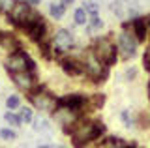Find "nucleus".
<instances>
[{"instance_id":"nucleus-19","label":"nucleus","mask_w":150,"mask_h":148,"mask_svg":"<svg viewBox=\"0 0 150 148\" xmlns=\"http://www.w3.org/2000/svg\"><path fill=\"white\" fill-rule=\"evenodd\" d=\"M101 28H103V21L100 19V15H92L90 25H88V34H92L94 30H101Z\"/></svg>"},{"instance_id":"nucleus-23","label":"nucleus","mask_w":150,"mask_h":148,"mask_svg":"<svg viewBox=\"0 0 150 148\" xmlns=\"http://www.w3.org/2000/svg\"><path fill=\"white\" fill-rule=\"evenodd\" d=\"M83 8L88 11V15H98V11H100V4H96V2H92V0H86V2L83 4Z\"/></svg>"},{"instance_id":"nucleus-15","label":"nucleus","mask_w":150,"mask_h":148,"mask_svg":"<svg viewBox=\"0 0 150 148\" xmlns=\"http://www.w3.org/2000/svg\"><path fill=\"white\" fill-rule=\"evenodd\" d=\"M32 128H34V131H38V133H47L51 129L49 120L43 118V116H36L34 120H32Z\"/></svg>"},{"instance_id":"nucleus-37","label":"nucleus","mask_w":150,"mask_h":148,"mask_svg":"<svg viewBox=\"0 0 150 148\" xmlns=\"http://www.w3.org/2000/svg\"><path fill=\"white\" fill-rule=\"evenodd\" d=\"M92 2H96V4H101V0H92Z\"/></svg>"},{"instance_id":"nucleus-20","label":"nucleus","mask_w":150,"mask_h":148,"mask_svg":"<svg viewBox=\"0 0 150 148\" xmlns=\"http://www.w3.org/2000/svg\"><path fill=\"white\" fill-rule=\"evenodd\" d=\"M6 107H8L9 111L19 109V107H21V98H19V96H15V94L8 96V99H6Z\"/></svg>"},{"instance_id":"nucleus-28","label":"nucleus","mask_w":150,"mask_h":148,"mask_svg":"<svg viewBox=\"0 0 150 148\" xmlns=\"http://www.w3.org/2000/svg\"><path fill=\"white\" fill-rule=\"evenodd\" d=\"M139 122L143 124L141 128H148V126H150V122H148V116H146V114H139Z\"/></svg>"},{"instance_id":"nucleus-31","label":"nucleus","mask_w":150,"mask_h":148,"mask_svg":"<svg viewBox=\"0 0 150 148\" xmlns=\"http://www.w3.org/2000/svg\"><path fill=\"white\" fill-rule=\"evenodd\" d=\"M60 2H62V4H64V6H66V8H68V6H71V4L75 2V0H60Z\"/></svg>"},{"instance_id":"nucleus-5","label":"nucleus","mask_w":150,"mask_h":148,"mask_svg":"<svg viewBox=\"0 0 150 148\" xmlns=\"http://www.w3.org/2000/svg\"><path fill=\"white\" fill-rule=\"evenodd\" d=\"M137 43L139 39L135 38L133 32L128 30V26H126V30H122L118 34V54L122 56V60H129L135 56V53H137Z\"/></svg>"},{"instance_id":"nucleus-8","label":"nucleus","mask_w":150,"mask_h":148,"mask_svg":"<svg viewBox=\"0 0 150 148\" xmlns=\"http://www.w3.org/2000/svg\"><path fill=\"white\" fill-rule=\"evenodd\" d=\"M30 11H32V4L28 2V0L15 2L13 10L8 13V15H9V23H11L13 26H19V28H23V26H25V21L28 19V15H30Z\"/></svg>"},{"instance_id":"nucleus-1","label":"nucleus","mask_w":150,"mask_h":148,"mask_svg":"<svg viewBox=\"0 0 150 148\" xmlns=\"http://www.w3.org/2000/svg\"><path fill=\"white\" fill-rule=\"evenodd\" d=\"M105 133V126L101 122H86V120H79L71 133V141L75 148H84L88 142L100 139Z\"/></svg>"},{"instance_id":"nucleus-33","label":"nucleus","mask_w":150,"mask_h":148,"mask_svg":"<svg viewBox=\"0 0 150 148\" xmlns=\"http://www.w3.org/2000/svg\"><path fill=\"white\" fill-rule=\"evenodd\" d=\"M28 2H30V4H32V6H38V4H40V2H41V0H28Z\"/></svg>"},{"instance_id":"nucleus-32","label":"nucleus","mask_w":150,"mask_h":148,"mask_svg":"<svg viewBox=\"0 0 150 148\" xmlns=\"http://www.w3.org/2000/svg\"><path fill=\"white\" fill-rule=\"evenodd\" d=\"M4 38H6V32H2V30H0V43L4 41Z\"/></svg>"},{"instance_id":"nucleus-36","label":"nucleus","mask_w":150,"mask_h":148,"mask_svg":"<svg viewBox=\"0 0 150 148\" xmlns=\"http://www.w3.org/2000/svg\"><path fill=\"white\" fill-rule=\"evenodd\" d=\"M148 99H150V82H148Z\"/></svg>"},{"instance_id":"nucleus-38","label":"nucleus","mask_w":150,"mask_h":148,"mask_svg":"<svg viewBox=\"0 0 150 148\" xmlns=\"http://www.w3.org/2000/svg\"><path fill=\"white\" fill-rule=\"evenodd\" d=\"M56 148H66V146H56Z\"/></svg>"},{"instance_id":"nucleus-2","label":"nucleus","mask_w":150,"mask_h":148,"mask_svg":"<svg viewBox=\"0 0 150 148\" xmlns=\"http://www.w3.org/2000/svg\"><path fill=\"white\" fill-rule=\"evenodd\" d=\"M83 64H84V75H88L94 82H103L109 77V69H107V66L100 60V56L94 53V49L84 51Z\"/></svg>"},{"instance_id":"nucleus-10","label":"nucleus","mask_w":150,"mask_h":148,"mask_svg":"<svg viewBox=\"0 0 150 148\" xmlns=\"http://www.w3.org/2000/svg\"><path fill=\"white\" fill-rule=\"evenodd\" d=\"M9 77H11V81L15 82L19 90H25L30 94L36 88V79L32 75V71H15V73H9Z\"/></svg>"},{"instance_id":"nucleus-9","label":"nucleus","mask_w":150,"mask_h":148,"mask_svg":"<svg viewBox=\"0 0 150 148\" xmlns=\"http://www.w3.org/2000/svg\"><path fill=\"white\" fill-rule=\"evenodd\" d=\"M51 43H53V53H54V51H56V53H66V51H69L73 47L75 39H73V34L68 28H60V30L54 32Z\"/></svg>"},{"instance_id":"nucleus-21","label":"nucleus","mask_w":150,"mask_h":148,"mask_svg":"<svg viewBox=\"0 0 150 148\" xmlns=\"http://www.w3.org/2000/svg\"><path fill=\"white\" fill-rule=\"evenodd\" d=\"M4 120H6L9 126H21V124H23L21 116H19V114H13L11 111H8V113L4 114Z\"/></svg>"},{"instance_id":"nucleus-25","label":"nucleus","mask_w":150,"mask_h":148,"mask_svg":"<svg viewBox=\"0 0 150 148\" xmlns=\"http://www.w3.org/2000/svg\"><path fill=\"white\" fill-rule=\"evenodd\" d=\"M17 0H0V13H9Z\"/></svg>"},{"instance_id":"nucleus-17","label":"nucleus","mask_w":150,"mask_h":148,"mask_svg":"<svg viewBox=\"0 0 150 148\" xmlns=\"http://www.w3.org/2000/svg\"><path fill=\"white\" fill-rule=\"evenodd\" d=\"M49 13H51V17H54V19H62L64 13H66V6L62 2H53L49 6Z\"/></svg>"},{"instance_id":"nucleus-3","label":"nucleus","mask_w":150,"mask_h":148,"mask_svg":"<svg viewBox=\"0 0 150 148\" xmlns=\"http://www.w3.org/2000/svg\"><path fill=\"white\" fill-rule=\"evenodd\" d=\"M6 69L8 73H15V71H34L36 64L25 51H15L6 58Z\"/></svg>"},{"instance_id":"nucleus-11","label":"nucleus","mask_w":150,"mask_h":148,"mask_svg":"<svg viewBox=\"0 0 150 148\" xmlns=\"http://www.w3.org/2000/svg\"><path fill=\"white\" fill-rule=\"evenodd\" d=\"M60 66H62L64 73L69 77H81L84 75V64L83 60H77V58H64L60 60Z\"/></svg>"},{"instance_id":"nucleus-35","label":"nucleus","mask_w":150,"mask_h":148,"mask_svg":"<svg viewBox=\"0 0 150 148\" xmlns=\"http://www.w3.org/2000/svg\"><path fill=\"white\" fill-rule=\"evenodd\" d=\"M146 25H148V32H150V15L146 17Z\"/></svg>"},{"instance_id":"nucleus-18","label":"nucleus","mask_w":150,"mask_h":148,"mask_svg":"<svg viewBox=\"0 0 150 148\" xmlns=\"http://www.w3.org/2000/svg\"><path fill=\"white\" fill-rule=\"evenodd\" d=\"M73 21H75V25H86L88 21V11L84 10V8H77V10H75V13H73Z\"/></svg>"},{"instance_id":"nucleus-14","label":"nucleus","mask_w":150,"mask_h":148,"mask_svg":"<svg viewBox=\"0 0 150 148\" xmlns=\"http://www.w3.org/2000/svg\"><path fill=\"white\" fill-rule=\"evenodd\" d=\"M131 28H133V34H135V38L139 39V43L146 39V36H148L146 19H141V17H135V19H131Z\"/></svg>"},{"instance_id":"nucleus-22","label":"nucleus","mask_w":150,"mask_h":148,"mask_svg":"<svg viewBox=\"0 0 150 148\" xmlns=\"http://www.w3.org/2000/svg\"><path fill=\"white\" fill-rule=\"evenodd\" d=\"M19 116H21L23 122H32L34 120V114H32V109L30 107H19Z\"/></svg>"},{"instance_id":"nucleus-30","label":"nucleus","mask_w":150,"mask_h":148,"mask_svg":"<svg viewBox=\"0 0 150 148\" xmlns=\"http://www.w3.org/2000/svg\"><path fill=\"white\" fill-rule=\"evenodd\" d=\"M124 142V141H122ZM122 142H115V144H107L105 148H122Z\"/></svg>"},{"instance_id":"nucleus-26","label":"nucleus","mask_w":150,"mask_h":148,"mask_svg":"<svg viewBox=\"0 0 150 148\" xmlns=\"http://www.w3.org/2000/svg\"><path fill=\"white\" fill-rule=\"evenodd\" d=\"M90 103H92V107L100 109L101 105L105 103V96H103V94H94L92 98H90Z\"/></svg>"},{"instance_id":"nucleus-6","label":"nucleus","mask_w":150,"mask_h":148,"mask_svg":"<svg viewBox=\"0 0 150 148\" xmlns=\"http://www.w3.org/2000/svg\"><path fill=\"white\" fill-rule=\"evenodd\" d=\"M28 98L38 111H43V113H54V109L58 107V99L47 92H41V88H34Z\"/></svg>"},{"instance_id":"nucleus-7","label":"nucleus","mask_w":150,"mask_h":148,"mask_svg":"<svg viewBox=\"0 0 150 148\" xmlns=\"http://www.w3.org/2000/svg\"><path fill=\"white\" fill-rule=\"evenodd\" d=\"M111 11L118 19H135L139 11V2L137 0H115L111 4Z\"/></svg>"},{"instance_id":"nucleus-29","label":"nucleus","mask_w":150,"mask_h":148,"mask_svg":"<svg viewBox=\"0 0 150 148\" xmlns=\"http://www.w3.org/2000/svg\"><path fill=\"white\" fill-rule=\"evenodd\" d=\"M135 75H137V69H135V68H131V69H128V71H126V77H128V81H133Z\"/></svg>"},{"instance_id":"nucleus-27","label":"nucleus","mask_w":150,"mask_h":148,"mask_svg":"<svg viewBox=\"0 0 150 148\" xmlns=\"http://www.w3.org/2000/svg\"><path fill=\"white\" fill-rule=\"evenodd\" d=\"M120 120L124 122V126L128 128V129L133 128V120H131V116H129V113H128V111H122V113H120Z\"/></svg>"},{"instance_id":"nucleus-34","label":"nucleus","mask_w":150,"mask_h":148,"mask_svg":"<svg viewBox=\"0 0 150 148\" xmlns=\"http://www.w3.org/2000/svg\"><path fill=\"white\" fill-rule=\"evenodd\" d=\"M38 148H56V146H53V144H41V146H38Z\"/></svg>"},{"instance_id":"nucleus-13","label":"nucleus","mask_w":150,"mask_h":148,"mask_svg":"<svg viewBox=\"0 0 150 148\" xmlns=\"http://www.w3.org/2000/svg\"><path fill=\"white\" fill-rule=\"evenodd\" d=\"M58 103H60V105H66V107H69V109L79 111V113H81V109L86 105V98H84L83 94H68V96H64V98H60Z\"/></svg>"},{"instance_id":"nucleus-24","label":"nucleus","mask_w":150,"mask_h":148,"mask_svg":"<svg viewBox=\"0 0 150 148\" xmlns=\"http://www.w3.org/2000/svg\"><path fill=\"white\" fill-rule=\"evenodd\" d=\"M0 137H2L4 141H15L17 133L13 131V129H9V128H2V129H0Z\"/></svg>"},{"instance_id":"nucleus-12","label":"nucleus","mask_w":150,"mask_h":148,"mask_svg":"<svg viewBox=\"0 0 150 148\" xmlns=\"http://www.w3.org/2000/svg\"><path fill=\"white\" fill-rule=\"evenodd\" d=\"M25 30H26L28 38H30L32 41H38V43H40L41 39H45V30H47V26H45L43 17H41L40 21H36V23H32V25H28Z\"/></svg>"},{"instance_id":"nucleus-4","label":"nucleus","mask_w":150,"mask_h":148,"mask_svg":"<svg viewBox=\"0 0 150 148\" xmlns=\"http://www.w3.org/2000/svg\"><path fill=\"white\" fill-rule=\"evenodd\" d=\"M92 49H94V53L100 56V60L105 64V66H112V64L116 62V58H118V47H115L107 38L96 39Z\"/></svg>"},{"instance_id":"nucleus-16","label":"nucleus","mask_w":150,"mask_h":148,"mask_svg":"<svg viewBox=\"0 0 150 148\" xmlns=\"http://www.w3.org/2000/svg\"><path fill=\"white\" fill-rule=\"evenodd\" d=\"M0 45H2V47H6L9 54L15 53V51H21V47H19V41L13 38V36H9V34H6V38H4V41Z\"/></svg>"}]
</instances>
